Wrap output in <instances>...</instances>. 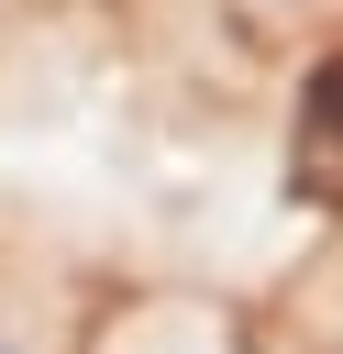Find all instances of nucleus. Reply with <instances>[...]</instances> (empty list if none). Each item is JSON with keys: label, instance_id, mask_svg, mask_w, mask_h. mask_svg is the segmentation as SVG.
Masks as SVG:
<instances>
[{"label": "nucleus", "instance_id": "1", "mask_svg": "<svg viewBox=\"0 0 343 354\" xmlns=\"http://www.w3.org/2000/svg\"><path fill=\"white\" fill-rule=\"evenodd\" d=\"M288 177L310 188V199H343V55L310 77V100H299V133H288Z\"/></svg>", "mask_w": 343, "mask_h": 354}, {"label": "nucleus", "instance_id": "2", "mask_svg": "<svg viewBox=\"0 0 343 354\" xmlns=\"http://www.w3.org/2000/svg\"><path fill=\"white\" fill-rule=\"evenodd\" d=\"M0 354H33V343H22V332H11V321H0Z\"/></svg>", "mask_w": 343, "mask_h": 354}]
</instances>
